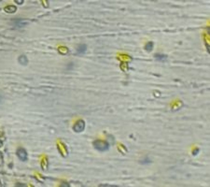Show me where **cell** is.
<instances>
[{
    "label": "cell",
    "instance_id": "cell-1",
    "mask_svg": "<svg viewBox=\"0 0 210 187\" xmlns=\"http://www.w3.org/2000/svg\"><path fill=\"white\" fill-rule=\"evenodd\" d=\"M93 146L96 150L100 151H106L109 149V144L106 141H102V140H95L93 142Z\"/></svg>",
    "mask_w": 210,
    "mask_h": 187
},
{
    "label": "cell",
    "instance_id": "cell-2",
    "mask_svg": "<svg viewBox=\"0 0 210 187\" xmlns=\"http://www.w3.org/2000/svg\"><path fill=\"white\" fill-rule=\"evenodd\" d=\"M84 128H85V123H84V121H82V120L78 121V122L76 123L73 126L74 131L77 133L82 132V131L84 130Z\"/></svg>",
    "mask_w": 210,
    "mask_h": 187
},
{
    "label": "cell",
    "instance_id": "cell-3",
    "mask_svg": "<svg viewBox=\"0 0 210 187\" xmlns=\"http://www.w3.org/2000/svg\"><path fill=\"white\" fill-rule=\"evenodd\" d=\"M17 156L19 157L20 160H22V161H26L27 160V153H26V151H25L23 148H19V149L17 150Z\"/></svg>",
    "mask_w": 210,
    "mask_h": 187
},
{
    "label": "cell",
    "instance_id": "cell-4",
    "mask_svg": "<svg viewBox=\"0 0 210 187\" xmlns=\"http://www.w3.org/2000/svg\"><path fill=\"white\" fill-rule=\"evenodd\" d=\"M26 23H27V21H24V20L22 19H16L13 21V24L17 27H23Z\"/></svg>",
    "mask_w": 210,
    "mask_h": 187
},
{
    "label": "cell",
    "instance_id": "cell-5",
    "mask_svg": "<svg viewBox=\"0 0 210 187\" xmlns=\"http://www.w3.org/2000/svg\"><path fill=\"white\" fill-rule=\"evenodd\" d=\"M86 50H87V46L85 44H81L78 47V49H77V53H78V54H83Z\"/></svg>",
    "mask_w": 210,
    "mask_h": 187
},
{
    "label": "cell",
    "instance_id": "cell-6",
    "mask_svg": "<svg viewBox=\"0 0 210 187\" xmlns=\"http://www.w3.org/2000/svg\"><path fill=\"white\" fill-rule=\"evenodd\" d=\"M18 61H19L20 64H22V65H27L28 59H27V57L25 56V55H21V56L19 57V59H18Z\"/></svg>",
    "mask_w": 210,
    "mask_h": 187
},
{
    "label": "cell",
    "instance_id": "cell-7",
    "mask_svg": "<svg viewBox=\"0 0 210 187\" xmlns=\"http://www.w3.org/2000/svg\"><path fill=\"white\" fill-rule=\"evenodd\" d=\"M4 9H5V11L8 13H14L15 11H17V8L15 6H8V7H6Z\"/></svg>",
    "mask_w": 210,
    "mask_h": 187
},
{
    "label": "cell",
    "instance_id": "cell-8",
    "mask_svg": "<svg viewBox=\"0 0 210 187\" xmlns=\"http://www.w3.org/2000/svg\"><path fill=\"white\" fill-rule=\"evenodd\" d=\"M145 49L147 52H151L152 50V49H153V42L149 41V43H147L145 46Z\"/></svg>",
    "mask_w": 210,
    "mask_h": 187
},
{
    "label": "cell",
    "instance_id": "cell-9",
    "mask_svg": "<svg viewBox=\"0 0 210 187\" xmlns=\"http://www.w3.org/2000/svg\"><path fill=\"white\" fill-rule=\"evenodd\" d=\"M155 58L159 61H164L166 59V56L164 54H155Z\"/></svg>",
    "mask_w": 210,
    "mask_h": 187
},
{
    "label": "cell",
    "instance_id": "cell-10",
    "mask_svg": "<svg viewBox=\"0 0 210 187\" xmlns=\"http://www.w3.org/2000/svg\"><path fill=\"white\" fill-rule=\"evenodd\" d=\"M14 2L18 5H22L23 3V0H14Z\"/></svg>",
    "mask_w": 210,
    "mask_h": 187
},
{
    "label": "cell",
    "instance_id": "cell-11",
    "mask_svg": "<svg viewBox=\"0 0 210 187\" xmlns=\"http://www.w3.org/2000/svg\"><path fill=\"white\" fill-rule=\"evenodd\" d=\"M148 163H149V159H148V158L144 161H141V164H148Z\"/></svg>",
    "mask_w": 210,
    "mask_h": 187
},
{
    "label": "cell",
    "instance_id": "cell-12",
    "mask_svg": "<svg viewBox=\"0 0 210 187\" xmlns=\"http://www.w3.org/2000/svg\"><path fill=\"white\" fill-rule=\"evenodd\" d=\"M1 146H2V141L0 140V147H1Z\"/></svg>",
    "mask_w": 210,
    "mask_h": 187
},
{
    "label": "cell",
    "instance_id": "cell-13",
    "mask_svg": "<svg viewBox=\"0 0 210 187\" xmlns=\"http://www.w3.org/2000/svg\"><path fill=\"white\" fill-rule=\"evenodd\" d=\"M1 100H2V97L0 95V102H1Z\"/></svg>",
    "mask_w": 210,
    "mask_h": 187
},
{
    "label": "cell",
    "instance_id": "cell-14",
    "mask_svg": "<svg viewBox=\"0 0 210 187\" xmlns=\"http://www.w3.org/2000/svg\"><path fill=\"white\" fill-rule=\"evenodd\" d=\"M0 1H1V0H0Z\"/></svg>",
    "mask_w": 210,
    "mask_h": 187
}]
</instances>
